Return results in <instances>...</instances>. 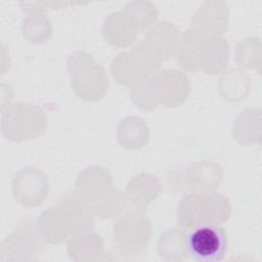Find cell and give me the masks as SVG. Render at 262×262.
<instances>
[{
	"instance_id": "1",
	"label": "cell",
	"mask_w": 262,
	"mask_h": 262,
	"mask_svg": "<svg viewBox=\"0 0 262 262\" xmlns=\"http://www.w3.org/2000/svg\"><path fill=\"white\" fill-rule=\"evenodd\" d=\"M228 215L229 204L222 195L214 192L186 195L177 209V220L182 228L224 222Z\"/></svg>"
},
{
	"instance_id": "2",
	"label": "cell",
	"mask_w": 262,
	"mask_h": 262,
	"mask_svg": "<svg viewBox=\"0 0 262 262\" xmlns=\"http://www.w3.org/2000/svg\"><path fill=\"white\" fill-rule=\"evenodd\" d=\"M69 72L73 88L84 99H100L107 91L108 80L104 70L88 53H74L69 59Z\"/></svg>"
},
{
	"instance_id": "3",
	"label": "cell",
	"mask_w": 262,
	"mask_h": 262,
	"mask_svg": "<svg viewBox=\"0 0 262 262\" xmlns=\"http://www.w3.org/2000/svg\"><path fill=\"white\" fill-rule=\"evenodd\" d=\"M1 131L10 141H23L41 135L46 127V117L37 105L17 102L2 112Z\"/></svg>"
},
{
	"instance_id": "4",
	"label": "cell",
	"mask_w": 262,
	"mask_h": 262,
	"mask_svg": "<svg viewBox=\"0 0 262 262\" xmlns=\"http://www.w3.org/2000/svg\"><path fill=\"white\" fill-rule=\"evenodd\" d=\"M187 254L194 261L217 262L224 259L227 251V234L216 224H200L185 228Z\"/></svg>"
},
{
	"instance_id": "5",
	"label": "cell",
	"mask_w": 262,
	"mask_h": 262,
	"mask_svg": "<svg viewBox=\"0 0 262 262\" xmlns=\"http://www.w3.org/2000/svg\"><path fill=\"white\" fill-rule=\"evenodd\" d=\"M47 190V178L37 168L23 169L12 179V193L21 206L30 208L39 206L46 199Z\"/></svg>"
},
{
	"instance_id": "6",
	"label": "cell",
	"mask_w": 262,
	"mask_h": 262,
	"mask_svg": "<svg viewBox=\"0 0 262 262\" xmlns=\"http://www.w3.org/2000/svg\"><path fill=\"white\" fill-rule=\"evenodd\" d=\"M32 221L33 220L30 218L21 220L16 225L13 232L3 239L1 245L2 256L8 254H27L34 257V255H38L43 245L40 242L41 235L38 231V227L35 226Z\"/></svg>"
},
{
	"instance_id": "7",
	"label": "cell",
	"mask_w": 262,
	"mask_h": 262,
	"mask_svg": "<svg viewBox=\"0 0 262 262\" xmlns=\"http://www.w3.org/2000/svg\"><path fill=\"white\" fill-rule=\"evenodd\" d=\"M159 253L165 260H185L188 255L185 245V228H169L163 232L159 242Z\"/></svg>"
}]
</instances>
